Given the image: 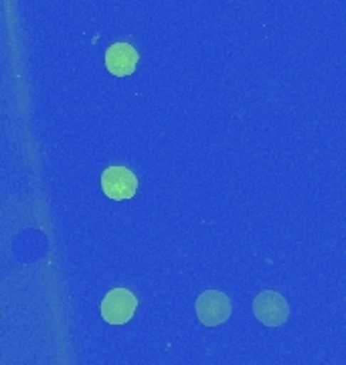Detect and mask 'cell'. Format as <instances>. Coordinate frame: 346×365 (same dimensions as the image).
I'll return each mask as SVG.
<instances>
[{
  "label": "cell",
  "mask_w": 346,
  "mask_h": 365,
  "mask_svg": "<svg viewBox=\"0 0 346 365\" xmlns=\"http://www.w3.org/2000/svg\"><path fill=\"white\" fill-rule=\"evenodd\" d=\"M136 307H138V300L134 297V292H130L126 288H115L105 294L102 302L103 321L110 325H124L134 317Z\"/></svg>",
  "instance_id": "cell-1"
},
{
  "label": "cell",
  "mask_w": 346,
  "mask_h": 365,
  "mask_svg": "<svg viewBox=\"0 0 346 365\" xmlns=\"http://www.w3.org/2000/svg\"><path fill=\"white\" fill-rule=\"evenodd\" d=\"M196 317L201 319V323L206 327L223 325L231 317V300L227 294L219 292V290H205L199 299H196Z\"/></svg>",
  "instance_id": "cell-2"
},
{
  "label": "cell",
  "mask_w": 346,
  "mask_h": 365,
  "mask_svg": "<svg viewBox=\"0 0 346 365\" xmlns=\"http://www.w3.org/2000/svg\"><path fill=\"white\" fill-rule=\"evenodd\" d=\"M253 313L263 325L280 327L288 321L290 307L282 294L273 290H266V292H259V297L253 300Z\"/></svg>",
  "instance_id": "cell-3"
},
{
  "label": "cell",
  "mask_w": 346,
  "mask_h": 365,
  "mask_svg": "<svg viewBox=\"0 0 346 365\" xmlns=\"http://www.w3.org/2000/svg\"><path fill=\"white\" fill-rule=\"evenodd\" d=\"M102 189L105 195L114 201H124L136 195L138 189V179L136 175L126 167H110L103 170Z\"/></svg>",
  "instance_id": "cell-4"
},
{
  "label": "cell",
  "mask_w": 346,
  "mask_h": 365,
  "mask_svg": "<svg viewBox=\"0 0 346 365\" xmlns=\"http://www.w3.org/2000/svg\"><path fill=\"white\" fill-rule=\"evenodd\" d=\"M105 66L117 78H126L138 66V51L130 43H115L105 53Z\"/></svg>",
  "instance_id": "cell-5"
}]
</instances>
